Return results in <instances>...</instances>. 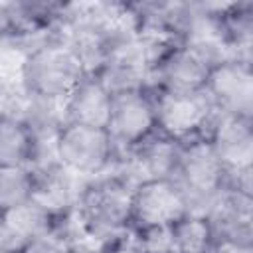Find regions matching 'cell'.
I'll list each match as a JSON object with an SVG mask.
<instances>
[{"label": "cell", "mask_w": 253, "mask_h": 253, "mask_svg": "<svg viewBox=\"0 0 253 253\" xmlns=\"http://www.w3.org/2000/svg\"><path fill=\"white\" fill-rule=\"evenodd\" d=\"M132 188L134 184L121 176L103 178L85 186L77 202L81 229L105 245L123 237L130 229Z\"/></svg>", "instance_id": "6da1fadb"}, {"label": "cell", "mask_w": 253, "mask_h": 253, "mask_svg": "<svg viewBox=\"0 0 253 253\" xmlns=\"http://www.w3.org/2000/svg\"><path fill=\"white\" fill-rule=\"evenodd\" d=\"M85 75L83 61L67 42H47L36 47L22 65V81L28 95L59 105Z\"/></svg>", "instance_id": "7a4b0ae2"}, {"label": "cell", "mask_w": 253, "mask_h": 253, "mask_svg": "<svg viewBox=\"0 0 253 253\" xmlns=\"http://www.w3.org/2000/svg\"><path fill=\"white\" fill-rule=\"evenodd\" d=\"M172 180L190 204V213H208L225 192V168L206 136L180 144Z\"/></svg>", "instance_id": "3957f363"}, {"label": "cell", "mask_w": 253, "mask_h": 253, "mask_svg": "<svg viewBox=\"0 0 253 253\" xmlns=\"http://www.w3.org/2000/svg\"><path fill=\"white\" fill-rule=\"evenodd\" d=\"M156 117V130L176 142H188L206 136L217 111L208 93L200 91H166L148 87Z\"/></svg>", "instance_id": "277c9868"}, {"label": "cell", "mask_w": 253, "mask_h": 253, "mask_svg": "<svg viewBox=\"0 0 253 253\" xmlns=\"http://www.w3.org/2000/svg\"><path fill=\"white\" fill-rule=\"evenodd\" d=\"M55 160L75 174H99L117 158V148L107 128L63 123L53 136Z\"/></svg>", "instance_id": "5b68a950"}, {"label": "cell", "mask_w": 253, "mask_h": 253, "mask_svg": "<svg viewBox=\"0 0 253 253\" xmlns=\"http://www.w3.org/2000/svg\"><path fill=\"white\" fill-rule=\"evenodd\" d=\"M107 132L117 154H126L156 132V117L148 89L115 93Z\"/></svg>", "instance_id": "8992f818"}, {"label": "cell", "mask_w": 253, "mask_h": 253, "mask_svg": "<svg viewBox=\"0 0 253 253\" xmlns=\"http://www.w3.org/2000/svg\"><path fill=\"white\" fill-rule=\"evenodd\" d=\"M204 91L217 113L253 121V71L251 61L227 57L215 63L206 79Z\"/></svg>", "instance_id": "52a82bcc"}, {"label": "cell", "mask_w": 253, "mask_h": 253, "mask_svg": "<svg viewBox=\"0 0 253 253\" xmlns=\"http://www.w3.org/2000/svg\"><path fill=\"white\" fill-rule=\"evenodd\" d=\"M190 213V204L172 178H154L132 188V229L170 227Z\"/></svg>", "instance_id": "ba28073f"}, {"label": "cell", "mask_w": 253, "mask_h": 253, "mask_svg": "<svg viewBox=\"0 0 253 253\" xmlns=\"http://www.w3.org/2000/svg\"><path fill=\"white\" fill-rule=\"evenodd\" d=\"M213 63L186 43H174L156 63L150 87L166 91H200Z\"/></svg>", "instance_id": "9c48e42d"}, {"label": "cell", "mask_w": 253, "mask_h": 253, "mask_svg": "<svg viewBox=\"0 0 253 253\" xmlns=\"http://www.w3.org/2000/svg\"><path fill=\"white\" fill-rule=\"evenodd\" d=\"M253 121L217 113L206 138L225 168V174L253 170Z\"/></svg>", "instance_id": "30bf717a"}, {"label": "cell", "mask_w": 253, "mask_h": 253, "mask_svg": "<svg viewBox=\"0 0 253 253\" xmlns=\"http://www.w3.org/2000/svg\"><path fill=\"white\" fill-rule=\"evenodd\" d=\"M215 239L253 245V198L225 190L206 213Z\"/></svg>", "instance_id": "8fae6325"}, {"label": "cell", "mask_w": 253, "mask_h": 253, "mask_svg": "<svg viewBox=\"0 0 253 253\" xmlns=\"http://www.w3.org/2000/svg\"><path fill=\"white\" fill-rule=\"evenodd\" d=\"M111 101L113 93L105 87V83L95 73H87L79 81V85L69 93V97L61 103L63 123L107 128Z\"/></svg>", "instance_id": "7c38bea8"}, {"label": "cell", "mask_w": 253, "mask_h": 253, "mask_svg": "<svg viewBox=\"0 0 253 253\" xmlns=\"http://www.w3.org/2000/svg\"><path fill=\"white\" fill-rule=\"evenodd\" d=\"M180 154V142L160 134L158 130L140 142L136 148L126 152L130 170L136 174V182L154 178H172Z\"/></svg>", "instance_id": "4fadbf2b"}, {"label": "cell", "mask_w": 253, "mask_h": 253, "mask_svg": "<svg viewBox=\"0 0 253 253\" xmlns=\"http://www.w3.org/2000/svg\"><path fill=\"white\" fill-rule=\"evenodd\" d=\"M38 146V134L24 119L0 113V168L34 166Z\"/></svg>", "instance_id": "5bb4252c"}, {"label": "cell", "mask_w": 253, "mask_h": 253, "mask_svg": "<svg viewBox=\"0 0 253 253\" xmlns=\"http://www.w3.org/2000/svg\"><path fill=\"white\" fill-rule=\"evenodd\" d=\"M2 217L12 227V231L24 243H28L36 237H42V235H47V233L59 229L63 213H55V211L43 208L42 204H38L36 200H28L26 204L2 213Z\"/></svg>", "instance_id": "9a60e30c"}, {"label": "cell", "mask_w": 253, "mask_h": 253, "mask_svg": "<svg viewBox=\"0 0 253 253\" xmlns=\"http://www.w3.org/2000/svg\"><path fill=\"white\" fill-rule=\"evenodd\" d=\"M174 253H206L213 243V231L208 215L186 213L170 225Z\"/></svg>", "instance_id": "2e32d148"}, {"label": "cell", "mask_w": 253, "mask_h": 253, "mask_svg": "<svg viewBox=\"0 0 253 253\" xmlns=\"http://www.w3.org/2000/svg\"><path fill=\"white\" fill-rule=\"evenodd\" d=\"M36 170L34 166L0 168V213H6L34 198Z\"/></svg>", "instance_id": "e0dca14e"}, {"label": "cell", "mask_w": 253, "mask_h": 253, "mask_svg": "<svg viewBox=\"0 0 253 253\" xmlns=\"http://www.w3.org/2000/svg\"><path fill=\"white\" fill-rule=\"evenodd\" d=\"M16 18V28L20 32H32L51 26L65 14V4L57 2H10Z\"/></svg>", "instance_id": "ac0fdd59"}, {"label": "cell", "mask_w": 253, "mask_h": 253, "mask_svg": "<svg viewBox=\"0 0 253 253\" xmlns=\"http://www.w3.org/2000/svg\"><path fill=\"white\" fill-rule=\"evenodd\" d=\"M75 247L77 243L59 227L47 235L28 241L20 253H75Z\"/></svg>", "instance_id": "d6986e66"}, {"label": "cell", "mask_w": 253, "mask_h": 253, "mask_svg": "<svg viewBox=\"0 0 253 253\" xmlns=\"http://www.w3.org/2000/svg\"><path fill=\"white\" fill-rule=\"evenodd\" d=\"M18 34L16 28V18L12 12V4L10 2H0V42L6 38H12Z\"/></svg>", "instance_id": "ffe728a7"}, {"label": "cell", "mask_w": 253, "mask_h": 253, "mask_svg": "<svg viewBox=\"0 0 253 253\" xmlns=\"http://www.w3.org/2000/svg\"><path fill=\"white\" fill-rule=\"evenodd\" d=\"M206 253H253V245L227 241V239H215Z\"/></svg>", "instance_id": "44dd1931"}]
</instances>
